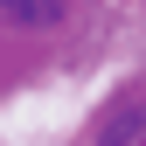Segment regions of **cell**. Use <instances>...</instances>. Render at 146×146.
<instances>
[{
    "label": "cell",
    "mask_w": 146,
    "mask_h": 146,
    "mask_svg": "<svg viewBox=\"0 0 146 146\" xmlns=\"http://www.w3.org/2000/svg\"><path fill=\"white\" fill-rule=\"evenodd\" d=\"M139 132H146V90L118 98L111 111L98 118V146H139Z\"/></svg>",
    "instance_id": "6da1fadb"
},
{
    "label": "cell",
    "mask_w": 146,
    "mask_h": 146,
    "mask_svg": "<svg viewBox=\"0 0 146 146\" xmlns=\"http://www.w3.org/2000/svg\"><path fill=\"white\" fill-rule=\"evenodd\" d=\"M0 14H7L14 28H49L63 14V0H0Z\"/></svg>",
    "instance_id": "7a4b0ae2"
}]
</instances>
